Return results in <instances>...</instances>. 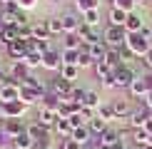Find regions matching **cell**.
Here are the masks:
<instances>
[{
    "mask_svg": "<svg viewBox=\"0 0 152 149\" xmlns=\"http://www.w3.org/2000/svg\"><path fill=\"white\" fill-rule=\"evenodd\" d=\"M62 65H77L80 60V50H62Z\"/></svg>",
    "mask_w": 152,
    "mask_h": 149,
    "instance_id": "cell-31",
    "label": "cell"
},
{
    "mask_svg": "<svg viewBox=\"0 0 152 149\" xmlns=\"http://www.w3.org/2000/svg\"><path fill=\"white\" fill-rule=\"evenodd\" d=\"M75 5H77L80 12H87V10H95V8H97V0H75Z\"/></svg>",
    "mask_w": 152,
    "mask_h": 149,
    "instance_id": "cell-39",
    "label": "cell"
},
{
    "mask_svg": "<svg viewBox=\"0 0 152 149\" xmlns=\"http://www.w3.org/2000/svg\"><path fill=\"white\" fill-rule=\"evenodd\" d=\"M145 107H147V109H152V90L147 92V95H145Z\"/></svg>",
    "mask_w": 152,
    "mask_h": 149,
    "instance_id": "cell-46",
    "label": "cell"
},
{
    "mask_svg": "<svg viewBox=\"0 0 152 149\" xmlns=\"http://www.w3.org/2000/svg\"><path fill=\"white\" fill-rule=\"evenodd\" d=\"M33 5H35V0H18V8H23V10L33 8Z\"/></svg>",
    "mask_w": 152,
    "mask_h": 149,
    "instance_id": "cell-45",
    "label": "cell"
},
{
    "mask_svg": "<svg viewBox=\"0 0 152 149\" xmlns=\"http://www.w3.org/2000/svg\"><path fill=\"white\" fill-rule=\"evenodd\" d=\"M0 127H3V132L8 134L10 139H15L18 134L25 132V124H23L20 119H3V122H0Z\"/></svg>",
    "mask_w": 152,
    "mask_h": 149,
    "instance_id": "cell-7",
    "label": "cell"
},
{
    "mask_svg": "<svg viewBox=\"0 0 152 149\" xmlns=\"http://www.w3.org/2000/svg\"><path fill=\"white\" fill-rule=\"evenodd\" d=\"M72 139H75V142H80L82 147L92 144V132H90V127H87V124H82V127H75V129H72Z\"/></svg>",
    "mask_w": 152,
    "mask_h": 149,
    "instance_id": "cell-13",
    "label": "cell"
},
{
    "mask_svg": "<svg viewBox=\"0 0 152 149\" xmlns=\"http://www.w3.org/2000/svg\"><path fill=\"white\" fill-rule=\"evenodd\" d=\"M20 62H23V65H28V67H37V65H42V55L40 52H28Z\"/></svg>",
    "mask_w": 152,
    "mask_h": 149,
    "instance_id": "cell-35",
    "label": "cell"
},
{
    "mask_svg": "<svg viewBox=\"0 0 152 149\" xmlns=\"http://www.w3.org/2000/svg\"><path fill=\"white\" fill-rule=\"evenodd\" d=\"M50 30H48V22H35L33 25V40H50Z\"/></svg>",
    "mask_w": 152,
    "mask_h": 149,
    "instance_id": "cell-24",
    "label": "cell"
},
{
    "mask_svg": "<svg viewBox=\"0 0 152 149\" xmlns=\"http://www.w3.org/2000/svg\"><path fill=\"white\" fill-rule=\"evenodd\" d=\"M55 132H58L60 137H65V139H67V137H72V124H70V119H58V122H55Z\"/></svg>",
    "mask_w": 152,
    "mask_h": 149,
    "instance_id": "cell-26",
    "label": "cell"
},
{
    "mask_svg": "<svg viewBox=\"0 0 152 149\" xmlns=\"http://www.w3.org/2000/svg\"><path fill=\"white\" fill-rule=\"evenodd\" d=\"M25 132H28V134H30V137H33V139L37 142V139H42V137H48V134H50V129L35 122V124H28V127H25Z\"/></svg>",
    "mask_w": 152,
    "mask_h": 149,
    "instance_id": "cell-22",
    "label": "cell"
},
{
    "mask_svg": "<svg viewBox=\"0 0 152 149\" xmlns=\"http://www.w3.org/2000/svg\"><path fill=\"white\" fill-rule=\"evenodd\" d=\"M120 139H122V132L107 127V132H102V134L97 137V149H110V147H115Z\"/></svg>",
    "mask_w": 152,
    "mask_h": 149,
    "instance_id": "cell-4",
    "label": "cell"
},
{
    "mask_svg": "<svg viewBox=\"0 0 152 149\" xmlns=\"http://www.w3.org/2000/svg\"><path fill=\"white\" fill-rule=\"evenodd\" d=\"M10 149H18V147H12V144H10Z\"/></svg>",
    "mask_w": 152,
    "mask_h": 149,
    "instance_id": "cell-54",
    "label": "cell"
},
{
    "mask_svg": "<svg viewBox=\"0 0 152 149\" xmlns=\"http://www.w3.org/2000/svg\"><path fill=\"white\" fill-rule=\"evenodd\" d=\"M130 149H142V147H137V144H132V147H130Z\"/></svg>",
    "mask_w": 152,
    "mask_h": 149,
    "instance_id": "cell-51",
    "label": "cell"
},
{
    "mask_svg": "<svg viewBox=\"0 0 152 149\" xmlns=\"http://www.w3.org/2000/svg\"><path fill=\"white\" fill-rule=\"evenodd\" d=\"M110 149H130V147H127V144H125V142H122V139H120V142H117V144H115V147H110Z\"/></svg>",
    "mask_w": 152,
    "mask_h": 149,
    "instance_id": "cell-48",
    "label": "cell"
},
{
    "mask_svg": "<svg viewBox=\"0 0 152 149\" xmlns=\"http://www.w3.org/2000/svg\"><path fill=\"white\" fill-rule=\"evenodd\" d=\"M12 147H18V149H35V139L28 132H23V134H18L15 139H12Z\"/></svg>",
    "mask_w": 152,
    "mask_h": 149,
    "instance_id": "cell-20",
    "label": "cell"
},
{
    "mask_svg": "<svg viewBox=\"0 0 152 149\" xmlns=\"http://www.w3.org/2000/svg\"><path fill=\"white\" fill-rule=\"evenodd\" d=\"M42 67H48V70H60L62 67V55L58 50H50V52L42 55Z\"/></svg>",
    "mask_w": 152,
    "mask_h": 149,
    "instance_id": "cell-11",
    "label": "cell"
},
{
    "mask_svg": "<svg viewBox=\"0 0 152 149\" xmlns=\"http://www.w3.org/2000/svg\"><path fill=\"white\" fill-rule=\"evenodd\" d=\"M87 127H90V132H92V137H100L102 132H107V122L102 119V117H97L95 114L90 122H87Z\"/></svg>",
    "mask_w": 152,
    "mask_h": 149,
    "instance_id": "cell-19",
    "label": "cell"
},
{
    "mask_svg": "<svg viewBox=\"0 0 152 149\" xmlns=\"http://www.w3.org/2000/svg\"><path fill=\"white\" fill-rule=\"evenodd\" d=\"M102 37H105V45L107 47H115V50H120L122 45H127V37H130V33L125 27H115V25H110V27L102 33Z\"/></svg>",
    "mask_w": 152,
    "mask_h": 149,
    "instance_id": "cell-1",
    "label": "cell"
},
{
    "mask_svg": "<svg viewBox=\"0 0 152 149\" xmlns=\"http://www.w3.org/2000/svg\"><path fill=\"white\" fill-rule=\"evenodd\" d=\"M97 117H102L105 122L117 119V117H115V109H112V104H100V107H97Z\"/></svg>",
    "mask_w": 152,
    "mask_h": 149,
    "instance_id": "cell-32",
    "label": "cell"
},
{
    "mask_svg": "<svg viewBox=\"0 0 152 149\" xmlns=\"http://www.w3.org/2000/svg\"><path fill=\"white\" fill-rule=\"evenodd\" d=\"M147 112H150V119H152V109H147Z\"/></svg>",
    "mask_w": 152,
    "mask_h": 149,
    "instance_id": "cell-53",
    "label": "cell"
},
{
    "mask_svg": "<svg viewBox=\"0 0 152 149\" xmlns=\"http://www.w3.org/2000/svg\"><path fill=\"white\" fill-rule=\"evenodd\" d=\"M147 119H150V112H147V107H145V109H132V114H130V124H132L135 129H142Z\"/></svg>",
    "mask_w": 152,
    "mask_h": 149,
    "instance_id": "cell-17",
    "label": "cell"
},
{
    "mask_svg": "<svg viewBox=\"0 0 152 149\" xmlns=\"http://www.w3.org/2000/svg\"><path fill=\"white\" fill-rule=\"evenodd\" d=\"M127 47L135 52V57H145V55L152 50V42L147 40V37H142L140 33H132V35L127 37Z\"/></svg>",
    "mask_w": 152,
    "mask_h": 149,
    "instance_id": "cell-2",
    "label": "cell"
},
{
    "mask_svg": "<svg viewBox=\"0 0 152 149\" xmlns=\"http://www.w3.org/2000/svg\"><path fill=\"white\" fill-rule=\"evenodd\" d=\"M82 22H85V25H90V27H97V22H100V10L95 8V10L82 12Z\"/></svg>",
    "mask_w": 152,
    "mask_h": 149,
    "instance_id": "cell-29",
    "label": "cell"
},
{
    "mask_svg": "<svg viewBox=\"0 0 152 149\" xmlns=\"http://www.w3.org/2000/svg\"><path fill=\"white\" fill-rule=\"evenodd\" d=\"M142 149H152V142H150V144H145V147H142Z\"/></svg>",
    "mask_w": 152,
    "mask_h": 149,
    "instance_id": "cell-50",
    "label": "cell"
},
{
    "mask_svg": "<svg viewBox=\"0 0 152 149\" xmlns=\"http://www.w3.org/2000/svg\"><path fill=\"white\" fill-rule=\"evenodd\" d=\"M142 129H145L147 134H152V119H147V122H145V127H142Z\"/></svg>",
    "mask_w": 152,
    "mask_h": 149,
    "instance_id": "cell-47",
    "label": "cell"
},
{
    "mask_svg": "<svg viewBox=\"0 0 152 149\" xmlns=\"http://www.w3.org/2000/svg\"><path fill=\"white\" fill-rule=\"evenodd\" d=\"M48 22V30H50V35H65V30H62V20L60 17H50Z\"/></svg>",
    "mask_w": 152,
    "mask_h": 149,
    "instance_id": "cell-33",
    "label": "cell"
},
{
    "mask_svg": "<svg viewBox=\"0 0 152 149\" xmlns=\"http://www.w3.org/2000/svg\"><path fill=\"white\" fill-rule=\"evenodd\" d=\"M8 55H10V60L20 62L25 55H28V42L25 40H15L12 45H8Z\"/></svg>",
    "mask_w": 152,
    "mask_h": 149,
    "instance_id": "cell-10",
    "label": "cell"
},
{
    "mask_svg": "<svg viewBox=\"0 0 152 149\" xmlns=\"http://www.w3.org/2000/svg\"><path fill=\"white\" fill-rule=\"evenodd\" d=\"M112 109H115V117H117V119H120V117H127V119H130V114H132L127 99H115V102H112Z\"/></svg>",
    "mask_w": 152,
    "mask_h": 149,
    "instance_id": "cell-21",
    "label": "cell"
},
{
    "mask_svg": "<svg viewBox=\"0 0 152 149\" xmlns=\"http://www.w3.org/2000/svg\"><path fill=\"white\" fill-rule=\"evenodd\" d=\"M132 139H135V144H137V147H145V144H150V142H152V134H147L145 129H135Z\"/></svg>",
    "mask_w": 152,
    "mask_h": 149,
    "instance_id": "cell-34",
    "label": "cell"
},
{
    "mask_svg": "<svg viewBox=\"0 0 152 149\" xmlns=\"http://www.w3.org/2000/svg\"><path fill=\"white\" fill-rule=\"evenodd\" d=\"M137 80V74L132 72V67L130 65H120L115 67V87H132V82Z\"/></svg>",
    "mask_w": 152,
    "mask_h": 149,
    "instance_id": "cell-3",
    "label": "cell"
},
{
    "mask_svg": "<svg viewBox=\"0 0 152 149\" xmlns=\"http://www.w3.org/2000/svg\"><path fill=\"white\" fill-rule=\"evenodd\" d=\"M70 124H72V127H82V124H85V119L80 117V112H75V114H70Z\"/></svg>",
    "mask_w": 152,
    "mask_h": 149,
    "instance_id": "cell-44",
    "label": "cell"
},
{
    "mask_svg": "<svg viewBox=\"0 0 152 149\" xmlns=\"http://www.w3.org/2000/svg\"><path fill=\"white\" fill-rule=\"evenodd\" d=\"M82 107L97 109V107H100V95H97V92H87V95H85V102H82Z\"/></svg>",
    "mask_w": 152,
    "mask_h": 149,
    "instance_id": "cell-37",
    "label": "cell"
},
{
    "mask_svg": "<svg viewBox=\"0 0 152 149\" xmlns=\"http://www.w3.org/2000/svg\"><path fill=\"white\" fill-rule=\"evenodd\" d=\"M0 104H3V102H0ZM25 107H28V104L20 102V99H15V102H5V104H3V114H5V119H20L23 112H25Z\"/></svg>",
    "mask_w": 152,
    "mask_h": 149,
    "instance_id": "cell-5",
    "label": "cell"
},
{
    "mask_svg": "<svg viewBox=\"0 0 152 149\" xmlns=\"http://www.w3.org/2000/svg\"><path fill=\"white\" fill-rule=\"evenodd\" d=\"M87 52L92 55L95 62H100V60H105V55H107V45H105V42H95V45H90Z\"/></svg>",
    "mask_w": 152,
    "mask_h": 149,
    "instance_id": "cell-28",
    "label": "cell"
},
{
    "mask_svg": "<svg viewBox=\"0 0 152 149\" xmlns=\"http://www.w3.org/2000/svg\"><path fill=\"white\" fill-rule=\"evenodd\" d=\"M145 62H147V65L152 67V50H150V52H147V55H145Z\"/></svg>",
    "mask_w": 152,
    "mask_h": 149,
    "instance_id": "cell-49",
    "label": "cell"
},
{
    "mask_svg": "<svg viewBox=\"0 0 152 149\" xmlns=\"http://www.w3.org/2000/svg\"><path fill=\"white\" fill-rule=\"evenodd\" d=\"M105 62H107L110 67H120V65H122V60H120V50H115V47H107Z\"/></svg>",
    "mask_w": 152,
    "mask_h": 149,
    "instance_id": "cell-30",
    "label": "cell"
},
{
    "mask_svg": "<svg viewBox=\"0 0 152 149\" xmlns=\"http://www.w3.org/2000/svg\"><path fill=\"white\" fill-rule=\"evenodd\" d=\"M35 149H37V147H35Z\"/></svg>",
    "mask_w": 152,
    "mask_h": 149,
    "instance_id": "cell-55",
    "label": "cell"
},
{
    "mask_svg": "<svg viewBox=\"0 0 152 149\" xmlns=\"http://www.w3.org/2000/svg\"><path fill=\"white\" fill-rule=\"evenodd\" d=\"M62 149H85V147L80 142H75L72 137H67V139H62Z\"/></svg>",
    "mask_w": 152,
    "mask_h": 149,
    "instance_id": "cell-43",
    "label": "cell"
},
{
    "mask_svg": "<svg viewBox=\"0 0 152 149\" xmlns=\"http://www.w3.org/2000/svg\"><path fill=\"white\" fill-rule=\"evenodd\" d=\"M145 27V22H142V17L137 15V12H127V20H125V30L132 35V33H140V30Z\"/></svg>",
    "mask_w": 152,
    "mask_h": 149,
    "instance_id": "cell-16",
    "label": "cell"
},
{
    "mask_svg": "<svg viewBox=\"0 0 152 149\" xmlns=\"http://www.w3.org/2000/svg\"><path fill=\"white\" fill-rule=\"evenodd\" d=\"M15 99H20V85H3L0 87V102H15Z\"/></svg>",
    "mask_w": 152,
    "mask_h": 149,
    "instance_id": "cell-9",
    "label": "cell"
},
{
    "mask_svg": "<svg viewBox=\"0 0 152 149\" xmlns=\"http://www.w3.org/2000/svg\"><path fill=\"white\" fill-rule=\"evenodd\" d=\"M60 20H62V30H65V35H72V33H77V30H80V25H82V20H80L77 15H72V12L62 15Z\"/></svg>",
    "mask_w": 152,
    "mask_h": 149,
    "instance_id": "cell-12",
    "label": "cell"
},
{
    "mask_svg": "<svg viewBox=\"0 0 152 149\" xmlns=\"http://www.w3.org/2000/svg\"><path fill=\"white\" fill-rule=\"evenodd\" d=\"M23 87H33V90H37V92H42V95H45V85H42L37 77H33V74H28V77H25Z\"/></svg>",
    "mask_w": 152,
    "mask_h": 149,
    "instance_id": "cell-36",
    "label": "cell"
},
{
    "mask_svg": "<svg viewBox=\"0 0 152 149\" xmlns=\"http://www.w3.org/2000/svg\"><path fill=\"white\" fill-rule=\"evenodd\" d=\"M150 90H152V87H150V82H147V77H137L135 82H132V87H130V92H132L135 97H145Z\"/></svg>",
    "mask_w": 152,
    "mask_h": 149,
    "instance_id": "cell-18",
    "label": "cell"
},
{
    "mask_svg": "<svg viewBox=\"0 0 152 149\" xmlns=\"http://www.w3.org/2000/svg\"><path fill=\"white\" fill-rule=\"evenodd\" d=\"M58 119H60L58 112H53V109H48V107H40V109H37V124H42V127L53 129Z\"/></svg>",
    "mask_w": 152,
    "mask_h": 149,
    "instance_id": "cell-8",
    "label": "cell"
},
{
    "mask_svg": "<svg viewBox=\"0 0 152 149\" xmlns=\"http://www.w3.org/2000/svg\"><path fill=\"white\" fill-rule=\"evenodd\" d=\"M125 20H127V12H125V10H120V8H112L110 10V25L125 27Z\"/></svg>",
    "mask_w": 152,
    "mask_h": 149,
    "instance_id": "cell-23",
    "label": "cell"
},
{
    "mask_svg": "<svg viewBox=\"0 0 152 149\" xmlns=\"http://www.w3.org/2000/svg\"><path fill=\"white\" fill-rule=\"evenodd\" d=\"M132 57H135V52L127 47V45H122L120 47V60H122V65H127V62H132Z\"/></svg>",
    "mask_w": 152,
    "mask_h": 149,
    "instance_id": "cell-40",
    "label": "cell"
},
{
    "mask_svg": "<svg viewBox=\"0 0 152 149\" xmlns=\"http://www.w3.org/2000/svg\"><path fill=\"white\" fill-rule=\"evenodd\" d=\"M3 27H5V22H3V20H0V30H3Z\"/></svg>",
    "mask_w": 152,
    "mask_h": 149,
    "instance_id": "cell-52",
    "label": "cell"
},
{
    "mask_svg": "<svg viewBox=\"0 0 152 149\" xmlns=\"http://www.w3.org/2000/svg\"><path fill=\"white\" fill-rule=\"evenodd\" d=\"M15 40H20V37H18V25H5L3 30H0V45H12V42Z\"/></svg>",
    "mask_w": 152,
    "mask_h": 149,
    "instance_id": "cell-14",
    "label": "cell"
},
{
    "mask_svg": "<svg viewBox=\"0 0 152 149\" xmlns=\"http://www.w3.org/2000/svg\"><path fill=\"white\" fill-rule=\"evenodd\" d=\"M80 47H82V40H80V35H77V33L62 37V50H80Z\"/></svg>",
    "mask_w": 152,
    "mask_h": 149,
    "instance_id": "cell-25",
    "label": "cell"
},
{
    "mask_svg": "<svg viewBox=\"0 0 152 149\" xmlns=\"http://www.w3.org/2000/svg\"><path fill=\"white\" fill-rule=\"evenodd\" d=\"M72 87H75L72 82H67L65 77H60V74H58V77H55L53 82H50V92L65 99V97H67V95H70V92H72Z\"/></svg>",
    "mask_w": 152,
    "mask_h": 149,
    "instance_id": "cell-6",
    "label": "cell"
},
{
    "mask_svg": "<svg viewBox=\"0 0 152 149\" xmlns=\"http://www.w3.org/2000/svg\"><path fill=\"white\" fill-rule=\"evenodd\" d=\"M58 72H60V77H65V80H67V82H75V80H77L80 67H77V65H62Z\"/></svg>",
    "mask_w": 152,
    "mask_h": 149,
    "instance_id": "cell-27",
    "label": "cell"
},
{
    "mask_svg": "<svg viewBox=\"0 0 152 149\" xmlns=\"http://www.w3.org/2000/svg\"><path fill=\"white\" fill-rule=\"evenodd\" d=\"M77 112H80V117H82V119H85V124L90 122V119H92L95 114H97V109H90V107H80Z\"/></svg>",
    "mask_w": 152,
    "mask_h": 149,
    "instance_id": "cell-41",
    "label": "cell"
},
{
    "mask_svg": "<svg viewBox=\"0 0 152 149\" xmlns=\"http://www.w3.org/2000/svg\"><path fill=\"white\" fill-rule=\"evenodd\" d=\"M42 97L45 95L33 90V87H20V102H25V104H35V102H40Z\"/></svg>",
    "mask_w": 152,
    "mask_h": 149,
    "instance_id": "cell-15",
    "label": "cell"
},
{
    "mask_svg": "<svg viewBox=\"0 0 152 149\" xmlns=\"http://www.w3.org/2000/svg\"><path fill=\"white\" fill-rule=\"evenodd\" d=\"M135 3L137 0H112V8H120L125 12H135Z\"/></svg>",
    "mask_w": 152,
    "mask_h": 149,
    "instance_id": "cell-38",
    "label": "cell"
},
{
    "mask_svg": "<svg viewBox=\"0 0 152 149\" xmlns=\"http://www.w3.org/2000/svg\"><path fill=\"white\" fill-rule=\"evenodd\" d=\"M35 147H37V149H53V137L48 134V137H42V139H37Z\"/></svg>",
    "mask_w": 152,
    "mask_h": 149,
    "instance_id": "cell-42",
    "label": "cell"
}]
</instances>
